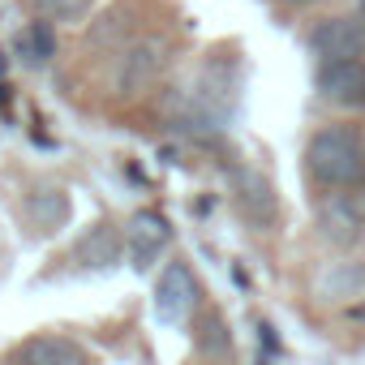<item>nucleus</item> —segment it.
<instances>
[{
  "instance_id": "f257e3e1",
  "label": "nucleus",
  "mask_w": 365,
  "mask_h": 365,
  "mask_svg": "<svg viewBox=\"0 0 365 365\" xmlns=\"http://www.w3.org/2000/svg\"><path fill=\"white\" fill-rule=\"evenodd\" d=\"M305 172L322 190H365V138L352 125H327L305 146Z\"/></svg>"
},
{
  "instance_id": "f03ea898",
  "label": "nucleus",
  "mask_w": 365,
  "mask_h": 365,
  "mask_svg": "<svg viewBox=\"0 0 365 365\" xmlns=\"http://www.w3.org/2000/svg\"><path fill=\"white\" fill-rule=\"evenodd\" d=\"M237 108V65L232 61H207L198 82L190 86L185 112H180V129H190L198 138H215L228 129Z\"/></svg>"
},
{
  "instance_id": "7ed1b4c3",
  "label": "nucleus",
  "mask_w": 365,
  "mask_h": 365,
  "mask_svg": "<svg viewBox=\"0 0 365 365\" xmlns=\"http://www.w3.org/2000/svg\"><path fill=\"white\" fill-rule=\"evenodd\" d=\"M318 228L331 245L348 250L365 237V198L356 190H335L318 202Z\"/></svg>"
},
{
  "instance_id": "20e7f679",
  "label": "nucleus",
  "mask_w": 365,
  "mask_h": 365,
  "mask_svg": "<svg viewBox=\"0 0 365 365\" xmlns=\"http://www.w3.org/2000/svg\"><path fill=\"white\" fill-rule=\"evenodd\" d=\"M198 305V279L185 262H168L155 284V318L163 327H180Z\"/></svg>"
},
{
  "instance_id": "39448f33",
  "label": "nucleus",
  "mask_w": 365,
  "mask_h": 365,
  "mask_svg": "<svg viewBox=\"0 0 365 365\" xmlns=\"http://www.w3.org/2000/svg\"><path fill=\"white\" fill-rule=\"evenodd\" d=\"M309 52L322 61H348V56H365V18H322L309 35Z\"/></svg>"
},
{
  "instance_id": "423d86ee",
  "label": "nucleus",
  "mask_w": 365,
  "mask_h": 365,
  "mask_svg": "<svg viewBox=\"0 0 365 365\" xmlns=\"http://www.w3.org/2000/svg\"><path fill=\"white\" fill-rule=\"evenodd\" d=\"M172 241V228L159 211H138L129 224H125V258L138 267V271H150L159 262V254L168 250Z\"/></svg>"
},
{
  "instance_id": "0eeeda50",
  "label": "nucleus",
  "mask_w": 365,
  "mask_h": 365,
  "mask_svg": "<svg viewBox=\"0 0 365 365\" xmlns=\"http://www.w3.org/2000/svg\"><path fill=\"white\" fill-rule=\"evenodd\" d=\"M318 95L335 108H365V61H322L318 65Z\"/></svg>"
},
{
  "instance_id": "6e6552de",
  "label": "nucleus",
  "mask_w": 365,
  "mask_h": 365,
  "mask_svg": "<svg viewBox=\"0 0 365 365\" xmlns=\"http://www.w3.org/2000/svg\"><path fill=\"white\" fill-rule=\"evenodd\" d=\"M232 194H237V207L241 215L254 224V228H271L275 215H279V202H275V190L271 180L254 168H232Z\"/></svg>"
},
{
  "instance_id": "1a4fd4ad",
  "label": "nucleus",
  "mask_w": 365,
  "mask_h": 365,
  "mask_svg": "<svg viewBox=\"0 0 365 365\" xmlns=\"http://www.w3.org/2000/svg\"><path fill=\"white\" fill-rule=\"evenodd\" d=\"M163 69V48L155 39H142L133 43L125 56H120V69H116V91L120 95H142Z\"/></svg>"
},
{
  "instance_id": "9d476101",
  "label": "nucleus",
  "mask_w": 365,
  "mask_h": 365,
  "mask_svg": "<svg viewBox=\"0 0 365 365\" xmlns=\"http://www.w3.org/2000/svg\"><path fill=\"white\" fill-rule=\"evenodd\" d=\"M14 356L18 361H35V365H82L86 361V348H78L65 335H39V339L22 344Z\"/></svg>"
},
{
  "instance_id": "9b49d317",
  "label": "nucleus",
  "mask_w": 365,
  "mask_h": 365,
  "mask_svg": "<svg viewBox=\"0 0 365 365\" xmlns=\"http://www.w3.org/2000/svg\"><path fill=\"white\" fill-rule=\"evenodd\" d=\"M26 220L39 228V232H52L69 220V194L61 185H43L26 198Z\"/></svg>"
},
{
  "instance_id": "f8f14e48",
  "label": "nucleus",
  "mask_w": 365,
  "mask_h": 365,
  "mask_svg": "<svg viewBox=\"0 0 365 365\" xmlns=\"http://www.w3.org/2000/svg\"><path fill=\"white\" fill-rule=\"evenodd\" d=\"M18 56L26 61V65H48L52 56H56V35H52V26L48 22H31L22 35H18Z\"/></svg>"
},
{
  "instance_id": "ddd939ff",
  "label": "nucleus",
  "mask_w": 365,
  "mask_h": 365,
  "mask_svg": "<svg viewBox=\"0 0 365 365\" xmlns=\"http://www.w3.org/2000/svg\"><path fill=\"white\" fill-rule=\"evenodd\" d=\"M116 254H120V241H116V232H112L108 224L91 228V237H82V245H78V258H82L86 267H112Z\"/></svg>"
},
{
  "instance_id": "4468645a",
  "label": "nucleus",
  "mask_w": 365,
  "mask_h": 365,
  "mask_svg": "<svg viewBox=\"0 0 365 365\" xmlns=\"http://www.w3.org/2000/svg\"><path fill=\"white\" fill-rule=\"evenodd\" d=\"M31 5H35L39 18H48V22H78V18L91 14L95 0H31Z\"/></svg>"
},
{
  "instance_id": "2eb2a0df",
  "label": "nucleus",
  "mask_w": 365,
  "mask_h": 365,
  "mask_svg": "<svg viewBox=\"0 0 365 365\" xmlns=\"http://www.w3.org/2000/svg\"><path fill=\"white\" fill-rule=\"evenodd\" d=\"M202 352H215V356L228 352V335H224V322L220 318H207L202 322Z\"/></svg>"
},
{
  "instance_id": "dca6fc26",
  "label": "nucleus",
  "mask_w": 365,
  "mask_h": 365,
  "mask_svg": "<svg viewBox=\"0 0 365 365\" xmlns=\"http://www.w3.org/2000/svg\"><path fill=\"white\" fill-rule=\"evenodd\" d=\"M284 5H292V9H305V5H314V0H284Z\"/></svg>"
},
{
  "instance_id": "f3484780",
  "label": "nucleus",
  "mask_w": 365,
  "mask_h": 365,
  "mask_svg": "<svg viewBox=\"0 0 365 365\" xmlns=\"http://www.w3.org/2000/svg\"><path fill=\"white\" fill-rule=\"evenodd\" d=\"M356 318H365V305H361V309H356Z\"/></svg>"
}]
</instances>
